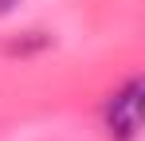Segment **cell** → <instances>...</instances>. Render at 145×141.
<instances>
[{"mask_svg": "<svg viewBox=\"0 0 145 141\" xmlns=\"http://www.w3.org/2000/svg\"><path fill=\"white\" fill-rule=\"evenodd\" d=\"M47 43L51 39L43 35V31H27V39H16V43H8L4 51H8V55H31V51H43Z\"/></svg>", "mask_w": 145, "mask_h": 141, "instance_id": "7a4b0ae2", "label": "cell"}, {"mask_svg": "<svg viewBox=\"0 0 145 141\" xmlns=\"http://www.w3.org/2000/svg\"><path fill=\"white\" fill-rule=\"evenodd\" d=\"M16 4H20V0H0V16H8V12H12Z\"/></svg>", "mask_w": 145, "mask_h": 141, "instance_id": "3957f363", "label": "cell"}, {"mask_svg": "<svg viewBox=\"0 0 145 141\" xmlns=\"http://www.w3.org/2000/svg\"><path fill=\"white\" fill-rule=\"evenodd\" d=\"M106 121H110L114 141H133L137 125H141V82H137V78L125 82V90H121V94H114Z\"/></svg>", "mask_w": 145, "mask_h": 141, "instance_id": "6da1fadb", "label": "cell"}]
</instances>
